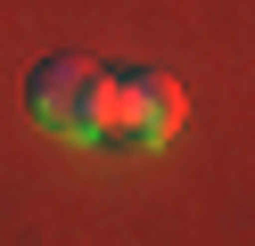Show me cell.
I'll list each match as a JSON object with an SVG mask.
<instances>
[{
	"label": "cell",
	"mask_w": 255,
	"mask_h": 246,
	"mask_svg": "<svg viewBox=\"0 0 255 246\" xmlns=\"http://www.w3.org/2000/svg\"><path fill=\"white\" fill-rule=\"evenodd\" d=\"M181 131V82L156 74V66H132V74L99 82V140L116 148H165Z\"/></svg>",
	"instance_id": "1"
},
{
	"label": "cell",
	"mask_w": 255,
	"mask_h": 246,
	"mask_svg": "<svg viewBox=\"0 0 255 246\" xmlns=\"http://www.w3.org/2000/svg\"><path fill=\"white\" fill-rule=\"evenodd\" d=\"M99 66L91 58H74V49H58V58H41L33 74H25V115H33L50 140H74V148H91L99 140Z\"/></svg>",
	"instance_id": "2"
}]
</instances>
